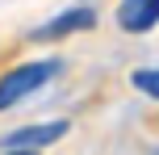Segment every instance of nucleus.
Instances as JSON below:
<instances>
[{
	"instance_id": "4",
	"label": "nucleus",
	"mask_w": 159,
	"mask_h": 155,
	"mask_svg": "<svg viewBox=\"0 0 159 155\" xmlns=\"http://www.w3.org/2000/svg\"><path fill=\"white\" fill-rule=\"evenodd\" d=\"M117 25L126 34H147L159 25V0H121L117 4Z\"/></svg>"
},
{
	"instance_id": "6",
	"label": "nucleus",
	"mask_w": 159,
	"mask_h": 155,
	"mask_svg": "<svg viewBox=\"0 0 159 155\" xmlns=\"http://www.w3.org/2000/svg\"><path fill=\"white\" fill-rule=\"evenodd\" d=\"M4 155H42V151H4Z\"/></svg>"
},
{
	"instance_id": "1",
	"label": "nucleus",
	"mask_w": 159,
	"mask_h": 155,
	"mask_svg": "<svg viewBox=\"0 0 159 155\" xmlns=\"http://www.w3.org/2000/svg\"><path fill=\"white\" fill-rule=\"evenodd\" d=\"M55 75H63V59H25L0 75V113L30 101L38 88H46Z\"/></svg>"
},
{
	"instance_id": "3",
	"label": "nucleus",
	"mask_w": 159,
	"mask_h": 155,
	"mask_svg": "<svg viewBox=\"0 0 159 155\" xmlns=\"http://www.w3.org/2000/svg\"><path fill=\"white\" fill-rule=\"evenodd\" d=\"M67 130H71V122H63V117H50V122H38V126H17L0 139V151H42L50 143H59Z\"/></svg>"
},
{
	"instance_id": "2",
	"label": "nucleus",
	"mask_w": 159,
	"mask_h": 155,
	"mask_svg": "<svg viewBox=\"0 0 159 155\" xmlns=\"http://www.w3.org/2000/svg\"><path fill=\"white\" fill-rule=\"evenodd\" d=\"M96 25V8L88 4H75V8H63V13H55L50 21L34 25L30 30V42H59V38H71V34H84Z\"/></svg>"
},
{
	"instance_id": "5",
	"label": "nucleus",
	"mask_w": 159,
	"mask_h": 155,
	"mask_svg": "<svg viewBox=\"0 0 159 155\" xmlns=\"http://www.w3.org/2000/svg\"><path fill=\"white\" fill-rule=\"evenodd\" d=\"M130 84H134L143 97L159 101V67H138V71H130Z\"/></svg>"
}]
</instances>
